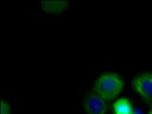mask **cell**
<instances>
[{"label":"cell","instance_id":"cell-1","mask_svg":"<svg viewBox=\"0 0 152 114\" xmlns=\"http://www.w3.org/2000/svg\"><path fill=\"white\" fill-rule=\"evenodd\" d=\"M124 87V81L115 73H104L95 81L94 92L107 101L118 96Z\"/></svg>","mask_w":152,"mask_h":114},{"label":"cell","instance_id":"cell-2","mask_svg":"<svg viewBox=\"0 0 152 114\" xmlns=\"http://www.w3.org/2000/svg\"><path fill=\"white\" fill-rule=\"evenodd\" d=\"M132 86L147 103L152 104V72L136 76L132 79Z\"/></svg>","mask_w":152,"mask_h":114},{"label":"cell","instance_id":"cell-3","mask_svg":"<svg viewBox=\"0 0 152 114\" xmlns=\"http://www.w3.org/2000/svg\"><path fill=\"white\" fill-rule=\"evenodd\" d=\"M108 107V101L95 92L88 94L83 102V109L86 114H106Z\"/></svg>","mask_w":152,"mask_h":114},{"label":"cell","instance_id":"cell-4","mask_svg":"<svg viewBox=\"0 0 152 114\" xmlns=\"http://www.w3.org/2000/svg\"><path fill=\"white\" fill-rule=\"evenodd\" d=\"M42 10L53 14H60L66 11L69 4L67 1H42Z\"/></svg>","mask_w":152,"mask_h":114},{"label":"cell","instance_id":"cell-5","mask_svg":"<svg viewBox=\"0 0 152 114\" xmlns=\"http://www.w3.org/2000/svg\"><path fill=\"white\" fill-rule=\"evenodd\" d=\"M114 110L116 114H131L132 108L129 100L122 98L115 102Z\"/></svg>","mask_w":152,"mask_h":114},{"label":"cell","instance_id":"cell-6","mask_svg":"<svg viewBox=\"0 0 152 114\" xmlns=\"http://www.w3.org/2000/svg\"><path fill=\"white\" fill-rule=\"evenodd\" d=\"M11 109L8 102L1 100V114H11Z\"/></svg>","mask_w":152,"mask_h":114},{"label":"cell","instance_id":"cell-7","mask_svg":"<svg viewBox=\"0 0 152 114\" xmlns=\"http://www.w3.org/2000/svg\"><path fill=\"white\" fill-rule=\"evenodd\" d=\"M131 114H143L142 113V111L140 110L137 109H132V111Z\"/></svg>","mask_w":152,"mask_h":114},{"label":"cell","instance_id":"cell-8","mask_svg":"<svg viewBox=\"0 0 152 114\" xmlns=\"http://www.w3.org/2000/svg\"><path fill=\"white\" fill-rule=\"evenodd\" d=\"M149 114H152V104H151V111L149 112Z\"/></svg>","mask_w":152,"mask_h":114}]
</instances>
